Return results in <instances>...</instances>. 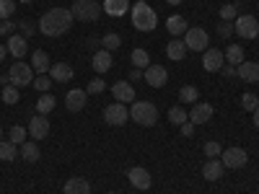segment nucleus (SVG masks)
Segmentation results:
<instances>
[{
    "label": "nucleus",
    "instance_id": "obj_31",
    "mask_svg": "<svg viewBox=\"0 0 259 194\" xmlns=\"http://www.w3.org/2000/svg\"><path fill=\"white\" fill-rule=\"evenodd\" d=\"M101 47H104L106 52L119 50V47H122V36H119V34H104V36H101Z\"/></svg>",
    "mask_w": 259,
    "mask_h": 194
},
{
    "label": "nucleus",
    "instance_id": "obj_38",
    "mask_svg": "<svg viewBox=\"0 0 259 194\" xmlns=\"http://www.w3.org/2000/svg\"><path fill=\"white\" fill-rule=\"evenodd\" d=\"M3 101L8 106L18 104V88H16V85H6V88H3Z\"/></svg>",
    "mask_w": 259,
    "mask_h": 194
},
{
    "label": "nucleus",
    "instance_id": "obj_35",
    "mask_svg": "<svg viewBox=\"0 0 259 194\" xmlns=\"http://www.w3.org/2000/svg\"><path fill=\"white\" fill-rule=\"evenodd\" d=\"M241 106H244L246 112L254 114V112L259 109V96H254V93H244V96H241Z\"/></svg>",
    "mask_w": 259,
    "mask_h": 194
},
{
    "label": "nucleus",
    "instance_id": "obj_54",
    "mask_svg": "<svg viewBox=\"0 0 259 194\" xmlns=\"http://www.w3.org/2000/svg\"><path fill=\"white\" fill-rule=\"evenodd\" d=\"M0 140H3V127H0Z\"/></svg>",
    "mask_w": 259,
    "mask_h": 194
},
{
    "label": "nucleus",
    "instance_id": "obj_34",
    "mask_svg": "<svg viewBox=\"0 0 259 194\" xmlns=\"http://www.w3.org/2000/svg\"><path fill=\"white\" fill-rule=\"evenodd\" d=\"M130 60H133V65H135V68H140V70L150 68V57H148L145 50H135L133 55H130Z\"/></svg>",
    "mask_w": 259,
    "mask_h": 194
},
{
    "label": "nucleus",
    "instance_id": "obj_5",
    "mask_svg": "<svg viewBox=\"0 0 259 194\" xmlns=\"http://www.w3.org/2000/svg\"><path fill=\"white\" fill-rule=\"evenodd\" d=\"M8 80H11V85H16V88H24V85L34 83V68L26 65L24 60H16L11 65V70H8Z\"/></svg>",
    "mask_w": 259,
    "mask_h": 194
},
{
    "label": "nucleus",
    "instance_id": "obj_3",
    "mask_svg": "<svg viewBox=\"0 0 259 194\" xmlns=\"http://www.w3.org/2000/svg\"><path fill=\"white\" fill-rule=\"evenodd\" d=\"M130 117H133L140 127H153L158 122V109H156V104H150V101H133Z\"/></svg>",
    "mask_w": 259,
    "mask_h": 194
},
{
    "label": "nucleus",
    "instance_id": "obj_24",
    "mask_svg": "<svg viewBox=\"0 0 259 194\" xmlns=\"http://www.w3.org/2000/svg\"><path fill=\"white\" fill-rule=\"evenodd\" d=\"M31 68H34V73H39V75H47V70L52 68V65H50V55L41 52V50H36V52L31 55Z\"/></svg>",
    "mask_w": 259,
    "mask_h": 194
},
{
    "label": "nucleus",
    "instance_id": "obj_29",
    "mask_svg": "<svg viewBox=\"0 0 259 194\" xmlns=\"http://www.w3.org/2000/svg\"><path fill=\"white\" fill-rule=\"evenodd\" d=\"M197 99H200V91L194 88V85H182L179 88V101L182 104H197Z\"/></svg>",
    "mask_w": 259,
    "mask_h": 194
},
{
    "label": "nucleus",
    "instance_id": "obj_28",
    "mask_svg": "<svg viewBox=\"0 0 259 194\" xmlns=\"http://www.w3.org/2000/svg\"><path fill=\"white\" fill-rule=\"evenodd\" d=\"M39 156H41V150H39V145H36V142H24V145H21V158H24V161L36 163V161H39Z\"/></svg>",
    "mask_w": 259,
    "mask_h": 194
},
{
    "label": "nucleus",
    "instance_id": "obj_23",
    "mask_svg": "<svg viewBox=\"0 0 259 194\" xmlns=\"http://www.w3.org/2000/svg\"><path fill=\"white\" fill-rule=\"evenodd\" d=\"M106 13H109L112 18H119L130 11V0H104V6H101Z\"/></svg>",
    "mask_w": 259,
    "mask_h": 194
},
{
    "label": "nucleus",
    "instance_id": "obj_41",
    "mask_svg": "<svg viewBox=\"0 0 259 194\" xmlns=\"http://www.w3.org/2000/svg\"><path fill=\"white\" fill-rule=\"evenodd\" d=\"M218 16H221V21H233V16H236V6H233V3H226V6H221Z\"/></svg>",
    "mask_w": 259,
    "mask_h": 194
},
{
    "label": "nucleus",
    "instance_id": "obj_14",
    "mask_svg": "<svg viewBox=\"0 0 259 194\" xmlns=\"http://www.w3.org/2000/svg\"><path fill=\"white\" fill-rule=\"evenodd\" d=\"M29 135H31L34 140H45V137L50 135V119H47V114H36V117L29 122Z\"/></svg>",
    "mask_w": 259,
    "mask_h": 194
},
{
    "label": "nucleus",
    "instance_id": "obj_10",
    "mask_svg": "<svg viewBox=\"0 0 259 194\" xmlns=\"http://www.w3.org/2000/svg\"><path fill=\"white\" fill-rule=\"evenodd\" d=\"M104 119L106 122H109L112 127H122L127 119H130V112H127V106L124 104H109V106H106V109H104Z\"/></svg>",
    "mask_w": 259,
    "mask_h": 194
},
{
    "label": "nucleus",
    "instance_id": "obj_19",
    "mask_svg": "<svg viewBox=\"0 0 259 194\" xmlns=\"http://www.w3.org/2000/svg\"><path fill=\"white\" fill-rule=\"evenodd\" d=\"M50 78H52V83H68V80H73V68L68 62H55L50 68Z\"/></svg>",
    "mask_w": 259,
    "mask_h": 194
},
{
    "label": "nucleus",
    "instance_id": "obj_30",
    "mask_svg": "<svg viewBox=\"0 0 259 194\" xmlns=\"http://www.w3.org/2000/svg\"><path fill=\"white\" fill-rule=\"evenodd\" d=\"M168 122L177 124V127H182L184 122H189V114L182 109V106H171V109H168Z\"/></svg>",
    "mask_w": 259,
    "mask_h": 194
},
{
    "label": "nucleus",
    "instance_id": "obj_50",
    "mask_svg": "<svg viewBox=\"0 0 259 194\" xmlns=\"http://www.w3.org/2000/svg\"><path fill=\"white\" fill-rule=\"evenodd\" d=\"M6 52H8V47H3V44H0V62L6 60Z\"/></svg>",
    "mask_w": 259,
    "mask_h": 194
},
{
    "label": "nucleus",
    "instance_id": "obj_40",
    "mask_svg": "<svg viewBox=\"0 0 259 194\" xmlns=\"http://www.w3.org/2000/svg\"><path fill=\"white\" fill-rule=\"evenodd\" d=\"M221 153H223V148H221L218 142H215V140L205 142V156H207V158H218Z\"/></svg>",
    "mask_w": 259,
    "mask_h": 194
},
{
    "label": "nucleus",
    "instance_id": "obj_36",
    "mask_svg": "<svg viewBox=\"0 0 259 194\" xmlns=\"http://www.w3.org/2000/svg\"><path fill=\"white\" fill-rule=\"evenodd\" d=\"M16 13V0H0V21H8Z\"/></svg>",
    "mask_w": 259,
    "mask_h": 194
},
{
    "label": "nucleus",
    "instance_id": "obj_48",
    "mask_svg": "<svg viewBox=\"0 0 259 194\" xmlns=\"http://www.w3.org/2000/svg\"><path fill=\"white\" fill-rule=\"evenodd\" d=\"M135 80H143V70H140V68L130 70V83H135Z\"/></svg>",
    "mask_w": 259,
    "mask_h": 194
},
{
    "label": "nucleus",
    "instance_id": "obj_25",
    "mask_svg": "<svg viewBox=\"0 0 259 194\" xmlns=\"http://www.w3.org/2000/svg\"><path fill=\"white\" fill-rule=\"evenodd\" d=\"M166 29H168L171 36H182L189 26H187V18L184 16H168L166 18Z\"/></svg>",
    "mask_w": 259,
    "mask_h": 194
},
{
    "label": "nucleus",
    "instance_id": "obj_1",
    "mask_svg": "<svg viewBox=\"0 0 259 194\" xmlns=\"http://www.w3.org/2000/svg\"><path fill=\"white\" fill-rule=\"evenodd\" d=\"M73 13L68 8H50L47 13H41L39 18V31L45 36H62L68 34V29L73 26Z\"/></svg>",
    "mask_w": 259,
    "mask_h": 194
},
{
    "label": "nucleus",
    "instance_id": "obj_22",
    "mask_svg": "<svg viewBox=\"0 0 259 194\" xmlns=\"http://www.w3.org/2000/svg\"><path fill=\"white\" fill-rule=\"evenodd\" d=\"M91 65H94V70L96 73H106L114 65V60H112V52H106V50H99V52H94V57H91Z\"/></svg>",
    "mask_w": 259,
    "mask_h": 194
},
{
    "label": "nucleus",
    "instance_id": "obj_43",
    "mask_svg": "<svg viewBox=\"0 0 259 194\" xmlns=\"http://www.w3.org/2000/svg\"><path fill=\"white\" fill-rule=\"evenodd\" d=\"M16 31V24L8 18V21H0V36H6V34H13Z\"/></svg>",
    "mask_w": 259,
    "mask_h": 194
},
{
    "label": "nucleus",
    "instance_id": "obj_17",
    "mask_svg": "<svg viewBox=\"0 0 259 194\" xmlns=\"http://www.w3.org/2000/svg\"><path fill=\"white\" fill-rule=\"evenodd\" d=\"M236 78H241L244 83H256V80H259V65L244 60L239 68H236Z\"/></svg>",
    "mask_w": 259,
    "mask_h": 194
},
{
    "label": "nucleus",
    "instance_id": "obj_53",
    "mask_svg": "<svg viewBox=\"0 0 259 194\" xmlns=\"http://www.w3.org/2000/svg\"><path fill=\"white\" fill-rule=\"evenodd\" d=\"M18 3H34V0H18Z\"/></svg>",
    "mask_w": 259,
    "mask_h": 194
},
{
    "label": "nucleus",
    "instance_id": "obj_39",
    "mask_svg": "<svg viewBox=\"0 0 259 194\" xmlns=\"http://www.w3.org/2000/svg\"><path fill=\"white\" fill-rule=\"evenodd\" d=\"M50 85H52V78L41 75V78H34V88L41 91V93H50Z\"/></svg>",
    "mask_w": 259,
    "mask_h": 194
},
{
    "label": "nucleus",
    "instance_id": "obj_33",
    "mask_svg": "<svg viewBox=\"0 0 259 194\" xmlns=\"http://www.w3.org/2000/svg\"><path fill=\"white\" fill-rule=\"evenodd\" d=\"M16 156H18V150H16V145L8 140H0V161H16Z\"/></svg>",
    "mask_w": 259,
    "mask_h": 194
},
{
    "label": "nucleus",
    "instance_id": "obj_11",
    "mask_svg": "<svg viewBox=\"0 0 259 194\" xmlns=\"http://www.w3.org/2000/svg\"><path fill=\"white\" fill-rule=\"evenodd\" d=\"M226 65V55L221 50H205V57H202V68L207 73H221V68Z\"/></svg>",
    "mask_w": 259,
    "mask_h": 194
},
{
    "label": "nucleus",
    "instance_id": "obj_13",
    "mask_svg": "<svg viewBox=\"0 0 259 194\" xmlns=\"http://www.w3.org/2000/svg\"><path fill=\"white\" fill-rule=\"evenodd\" d=\"M127 179H130V184H133L135 189H140V191L150 189V184H153V179H150V174H148V171H145L143 166L130 168V171H127Z\"/></svg>",
    "mask_w": 259,
    "mask_h": 194
},
{
    "label": "nucleus",
    "instance_id": "obj_26",
    "mask_svg": "<svg viewBox=\"0 0 259 194\" xmlns=\"http://www.w3.org/2000/svg\"><path fill=\"white\" fill-rule=\"evenodd\" d=\"M166 55L174 60V62H179V60H184L187 57V47H184V41L182 39H171L168 41V47H166Z\"/></svg>",
    "mask_w": 259,
    "mask_h": 194
},
{
    "label": "nucleus",
    "instance_id": "obj_7",
    "mask_svg": "<svg viewBox=\"0 0 259 194\" xmlns=\"http://www.w3.org/2000/svg\"><path fill=\"white\" fill-rule=\"evenodd\" d=\"M221 163L226 168H244L249 163V156H246L244 148H226L221 153Z\"/></svg>",
    "mask_w": 259,
    "mask_h": 194
},
{
    "label": "nucleus",
    "instance_id": "obj_9",
    "mask_svg": "<svg viewBox=\"0 0 259 194\" xmlns=\"http://www.w3.org/2000/svg\"><path fill=\"white\" fill-rule=\"evenodd\" d=\"M143 80L150 85V88H163L166 80H168V73L163 65H150V68L143 70Z\"/></svg>",
    "mask_w": 259,
    "mask_h": 194
},
{
    "label": "nucleus",
    "instance_id": "obj_32",
    "mask_svg": "<svg viewBox=\"0 0 259 194\" xmlns=\"http://www.w3.org/2000/svg\"><path fill=\"white\" fill-rule=\"evenodd\" d=\"M55 104H57V101H55V96L41 93V99L36 101V112H39V114H50V112L55 109Z\"/></svg>",
    "mask_w": 259,
    "mask_h": 194
},
{
    "label": "nucleus",
    "instance_id": "obj_6",
    "mask_svg": "<svg viewBox=\"0 0 259 194\" xmlns=\"http://www.w3.org/2000/svg\"><path fill=\"white\" fill-rule=\"evenodd\" d=\"M182 41H184V47L192 50V52H205L207 44H210V36H207L205 29L194 26V29H187V31H184V39H182Z\"/></svg>",
    "mask_w": 259,
    "mask_h": 194
},
{
    "label": "nucleus",
    "instance_id": "obj_52",
    "mask_svg": "<svg viewBox=\"0 0 259 194\" xmlns=\"http://www.w3.org/2000/svg\"><path fill=\"white\" fill-rule=\"evenodd\" d=\"M166 3H168V6H179V3H182V0H166Z\"/></svg>",
    "mask_w": 259,
    "mask_h": 194
},
{
    "label": "nucleus",
    "instance_id": "obj_4",
    "mask_svg": "<svg viewBox=\"0 0 259 194\" xmlns=\"http://www.w3.org/2000/svg\"><path fill=\"white\" fill-rule=\"evenodd\" d=\"M101 6H99V0H75L73 3V8H70V13H73V18L75 21H99V16H101Z\"/></svg>",
    "mask_w": 259,
    "mask_h": 194
},
{
    "label": "nucleus",
    "instance_id": "obj_47",
    "mask_svg": "<svg viewBox=\"0 0 259 194\" xmlns=\"http://www.w3.org/2000/svg\"><path fill=\"white\" fill-rule=\"evenodd\" d=\"M221 75H223V78H233V75H236V68H233V65H223Z\"/></svg>",
    "mask_w": 259,
    "mask_h": 194
},
{
    "label": "nucleus",
    "instance_id": "obj_2",
    "mask_svg": "<svg viewBox=\"0 0 259 194\" xmlns=\"http://www.w3.org/2000/svg\"><path fill=\"white\" fill-rule=\"evenodd\" d=\"M133 26L138 31H153L158 26V16L145 0H140V3L133 6Z\"/></svg>",
    "mask_w": 259,
    "mask_h": 194
},
{
    "label": "nucleus",
    "instance_id": "obj_49",
    "mask_svg": "<svg viewBox=\"0 0 259 194\" xmlns=\"http://www.w3.org/2000/svg\"><path fill=\"white\" fill-rule=\"evenodd\" d=\"M85 44H89V50L99 52V47H101V39H89V41H85Z\"/></svg>",
    "mask_w": 259,
    "mask_h": 194
},
{
    "label": "nucleus",
    "instance_id": "obj_18",
    "mask_svg": "<svg viewBox=\"0 0 259 194\" xmlns=\"http://www.w3.org/2000/svg\"><path fill=\"white\" fill-rule=\"evenodd\" d=\"M8 52L13 55V57H26V50H29V39L24 36V34H11V39H8Z\"/></svg>",
    "mask_w": 259,
    "mask_h": 194
},
{
    "label": "nucleus",
    "instance_id": "obj_27",
    "mask_svg": "<svg viewBox=\"0 0 259 194\" xmlns=\"http://www.w3.org/2000/svg\"><path fill=\"white\" fill-rule=\"evenodd\" d=\"M223 55H226V65H233V68H239L244 62V47H239V44H231Z\"/></svg>",
    "mask_w": 259,
    "mask_h": 194
},
{
    "label": "nucleus",
    "instance_id": "obj_15",
    "mask_svg": "<svg viewBox=\"0 0 259 194\" xmlns=\"http://www.w3.org/2000/svg\"><path fill=\"white\" fill-rule=\"evenodd\" d=\"M85 101H89V93H85L83 88H73L68 91V96H65V106H68V112H83Z\"/></svg>",
    "mask_w": 259,
    "mask_h": 194
},
{
    "label": "nucleus",
    "instance_id": "obj_46",
    "mask_svg": "<svg viewBox=\"0 0 259 194\" xmlns=\"http://www.w3.org/2000/svg\"><path fill=\"white\" fill-rule=\"evenodd\" d=\"M179 132H182V137H192V135H194V124H192V122H184V124L179 127Z\"/></svg>",
    "mask_w": 259,
    "mask_h": 194
},
{
    "label": "nucleus",
    "instance_id": "obj_8",
    "mask_svg": "<svg viewBox=\"0 0 259 194\" xmlns=\"http://www.w3.org/2000/svg\"><path fill=\"white\" fill-rule=\"evenodd\" d=\"M236 34L244 36V39H256L259 36V21L254 16H239L236 18V24H233Z\"/></svg>",
    "mask_w": 259,
    "mask_h": 194
},
{
    "label": "nucleus",
    "instance_id": "obj_42",
    "mask_svg": "<svg viewBox=\"0 0 259 194\" xmlns=\"http://www.w3.org/2000/svg\"><path fill=\"white\" fill-rule=\"evenodd\" d=\"M104 88H106V83H104L101 78H94V80L89 83V88H85V93H91V96H94V93H101Z\"/></svg>",
    "mask_w": 259,
    "mask_h": 194
},
{
    "label": "nucleus",
    "instance_id": "obj_12",
    "mask_svg": "<svg viewBox=\"0 0 259 194\" xmlns=\"http://www.w3.org/2000/svg\"><path fill=\"white\" fill-rule=\"evenodd\" d=\"M210 119H212V104H205V101L192 104V112H189L192 124H207Z\"/></svg>",
    "mask_w": 259,
    "mask_h": 194
},
{
    "label": "nucleus",
    "instance_id": "obj_20",
    "mask_svg": "<svg viewBox=\"0 0 259 194\" xmlns=\"http://www.w3.org/2000/svg\"><path fill=\"white\" fill-rule=\"evenodd\" d=\"M223 171H226V166H223L218 158H210V161H205V166H202V176H205V181H218V179L223 176Z\"/></svg>",
    "mask_w": 259,
    "mask_h": 194
},
{
    "label": "nucleus",
    "instance_id": "obj_44",
    "mask_svg": "<svg viewBox=\"0 0 259 194\" xmlns=\"http://www.w3.org/2000/svg\"><path fill=\"white\" fill-rule=\"evenodd\" d=\"M218 34L221 36H231L233 34V24H231V21H221V24H218Z\"/></svg>",
    "mask_w": 259,
    "mask_h": 194
},
{
    "label": "nucleus",
    "instance_id": "obj_51",
    "mask_svg": "<svg viewBox=\"0 0 259 194\" xmlns=\"http://www.w3.org/2000/svg\"><path fill=\"white\" fill-rule=\"evenodd\" d=\"M254 127H256V129H259V109H256V112H254Z\"/></svg>",
    "mask_w": 259,
    "mask_h": 194
},
{
    "label": "nucleus",
    "instance_id": "obj_21",
    "mask_svg": "<svg viewBox=\"0 0 259 194\" xmlns=\"http://www.w3.org/2000/svg\"><path fill=\"white\" fill-rule=\"evenodd\" d=\"M62 194H91V184L85 179H80V176H73V179L65 181Z\"/></svg>",
    "mask_w": 259,
    "mask_h": 194
},
{
    "label": "nucleus",
    "instance_id": "obj_16",
    "mask_svg": "<svg viewBox=\"0 0 259 194\" xmlns=\"http://www.w3.org/2000/svg\"><path fill=\"white\" fill-rule=\"evenodd\" d=\"M112 96L119 101V104H130L135 99V88H133V83L130 80H117L114 85H112Z\"/></svg>",
    "mask_w": 259,
    "mask_h": 194
},
{
    "label": "nucleus",
    "instance_id": "obj_45",
    "mask_svg": "<svg viewBox=\"0 0 259 194\" xmlns=\"http://www.w3.org/2000/svg\"><path fill=\"white\" fill-rule=\"evenodd\" d=\"M18 29H21V34H24L26 39L34 34V24H29V21H18Z\"/></svg>",
    "mask_w": 259,
    "mask_h": 194
},
{
    "label": "nucleus",
    "instance_id": "obj_37",
    "mask_svg": "<svg viewBox=\"0 0 259 194\" xmlns=\"http://www.w3.org/2000/svg\"><path fill=\"white\" fill-rule=\"evenodd\" d=\"M8 137H11L13 145H24V142H26V129L16 124V127H11V135H8Z\"/></svg>",
    "mask_w": 259,
    "mask_h": 194
}]
</instances>
